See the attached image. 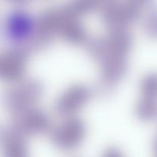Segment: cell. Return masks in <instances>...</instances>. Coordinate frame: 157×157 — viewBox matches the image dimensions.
<instances>
[{"label": "cell", "mask_w": 157, "mask_h": 157, "mask_svg": "<svg viewBox=\"0 0 157 157\" xmlns=\"http://www.w3.org/2000/svg\"><path fill=\"white\" fill-rule=\"evenodd\" d=\"M4 157H29L27 147L19 139H12L6 143Z\"/></svg>", "instance_id": "obj_1"}, {"label": "cell", "mask_w": 157, "mask_h": 157, "mask_svg": "<svg viewBox=\"0 0 157 157\" xmlns=\"http://www.w3.org/2000/svg\"><path fill=\"white\" fill-rule=\"evenodd\" d=\"M103 157H125L120 153L119 151L116 150H109L104 153Z\"/></svg>", "instance_id": "obj_2"}]
</instances>
